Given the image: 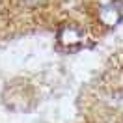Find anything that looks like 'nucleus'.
Segmentation results:
<instances>
[{
  "mask_svg": "<svg viewBox=\"0 0 123 123\" xmlns=\"http://www.w3.org/2000/svg\"><path fill=\"white\" fill-rule=\"evenodd\" d=\"M58 43L63 47H75L82 43V32L75 24H63L58 30Z\"/></svg>",
  "mask_w": 123,
  "mask_h": 123,
  "instance_id": "1",
  "label": "nucleus"
},
{
  "mask_svg": "<svg viewBox=\"0 0 123 123\" xmlns=\"http://www.w3.org/2000/svg\"><path fill=\"white\" fill-rule=\"evenodd\" d=\"M97 15H99V21L105 26L112 28V26H116V24L121 21V9L117 8L116 4H106V6H103L99 9Z\"/></svg>",
  "mask_w": 123,
  "mask_h": 123,
  "instance_id": "2",
  "label": "nucleus"
},
{
  "mask_svg": "<svg viewBox=\"0 0 123 123\" xmlns=\"http://www.w3.org/2000/svg\"><path fill=\"white\" fill-rule=\"evenodd\" d=\"M43 0H23V4H26V6H36V4H41Z\"/></svg>",
  "mask_w": 123,
  "mask_h": 123,
  "instance_id": "3",
  "label": "nucleus"
}]
</instances>
